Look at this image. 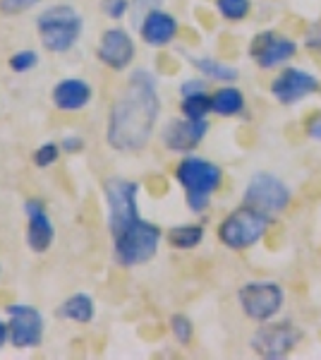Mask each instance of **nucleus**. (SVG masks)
Wrapping results in <instances>:
<instances>
[{
    "label": "nucleus",
    "instance_id": "obj_1",
    "mask_svg": "<svg viewBox=\"0 0 321 360\" xmlns=\"http://www.w3.org/2000/svg\"><path fill=\"white\" fill-rule=\"evenodd\" d=\"M161 115V96L156 77L149 70H134L125 91L115 98L108 113L106 142L115 152H139L149 144Z\"/></svg>",
    "mask_w": 321,
    "mask_h": 360
},
{
    "label": "nucleus",
    "instance_id": "obj_2",
    "mask_svg": "<svg viewBox=\"0 0 321 360\" xmlns=\"http://www.w3.org/2000/svg\"><path fill=\"white\" fill-rule=\"evenodd\" d=\"M175 180L185 190V200L192 214H204L211 205V197L223 183V171L214 161L202 156H185L175 166Z\"/></svg>",
    "mask_w": 321,
    "mask_h": 360
},
{
    "label": "nucleus",
    "instance_id": "obj_3",
    "mask_svg": "<svg viewBox=\"0 0 321 360\" xmlns=\"http://www.w3.org/2000/svg\"><path fill=\"white\" fill-rule=\"evenodd\" d=\"M37 32L48 53H67L77 46L81 32H84V20L72 5H51L44 8L37 17Z\"/></svg>",
    "mask_w": 321,
    "mask_h": 360
},
{
    "label": "nucleus",
    "instance_id": "obj_4",
    "mask_svg": "<svg viewBox=\"0 0 321 360\" xmlns=\"http://www.w3.org/2000/svg\"><path fill=\"white\" fill-rule=\"evenodd\" d=\"M161 229L139 217L137 221L113 236V257L125 269L147 264L156 257L161 245Z\"/></svg>",
    "mask_w": 321,
    "mask_h": 360
},
{
    "label": "nucleus",
    "instance_id": "obj_5",
    "mask_svg": "<svg viewBox=\"0 0 321 360\" xmlns=\"http://www.w3.org/2000/svg\"><path fill=\"white\" fill-rule=\"evenodd\" d=\"M271 217L259 209L244 205L237 207L218 226V240L230 250H247L266 236Z\"/></svg>",
    "mask_w": 321,
    "mask_h": 360
},
{
    "label": "nucleus",
    "instance_id": "obj_6",
    "mask_svg": "<svg viewBox=\"0 0 321 360\" xmlns=\"http://www.w3.org/2000/svg\"><path fill=\"white\" fill-rule=\"evenodd\" d=\"M103 197L108 207V231L110 236L120 233L139 219V185L127 178H108L103 183Z\"/></svg>",
    "mask_w": 321,
    "mask_h": 360
},
{
    "label": "nucleus",
    "instance_id": "obj_7",
    "mask_svg": "<svg viewBox=\"0 0 321 360\" xmlns=\"http://www.w3.org/2000/svg\"><path fill=\"white\" fill-rule=\"evenodd\" d=\"M244 205L259 209V212L276 217L283 214L290 205V190L281 178L273 173H254L244 190Z\"/></svg>",
    "mask_w": 321,
    "mask_h": 360
},
{
    "label": "nucleus",
    "instance_id": "obj_8",
    "mask_svg": "<svg viewBox=\"0 0 321 360\" xmlns=\"http://www.w3.org/2000/svg\"><path fill=\"white\" fill-rule=\"evenodd\" d=\"M5 315H8L10 327V344L20 348V351L41 346L46 332V319L37 307L27 303H10L5 307Z\"/></svg>",
    "mask_w": 321,
    "mask_h": 360
},
{
    "label": "nucleus",
    "instance_id": "obj_9",
    "mask_svg": "<svg viewBox=\"0 0 321 360\" xmlns=\"http://www.w3.org/2000/svg\"><path fill=\"white\" fill-rule=\"evenodd\" d=\"M237 300H240L242 312L249 319H254V322H268V319L281 312L285 293L273 281H254L240 288Z\"/></svg>",
    "mask_w": 321,
    "mask_h": 360
},
{
    "label": "nucleus",
    "instance_id": "obj_10",
    "mask_svg": "<svg viewBox=\"0 0 321 360\" xmlns=\"http://www.w3.org/2000/svg\"><path fill=\"white\" fill-rule=\"evenodd\" d=\"M302 332L293 327L290 322L281 324H264L254 336H252V351L259 358L266 360H278L285 358L293 348L300 344Z\"/></svg>",
    "mask_w": 321,
    "mask_h": 360
},
{
    "label": "nucleus",
    "instance_id": "obj_11",
    "mask_svg": "<svg viewBox=\"0 0 321 360\" xmlns=\"http://www.w3.org/2000/svg\"><path fill=\"white\" fill-rule=\"evenodd\" d=\"M134 56H137V46H134L132 37L122 27H110L98 39L96 58L106 68L115 70V72H122V70L130 68Z\"/></svg>",
    "mask_w": 321,
    "mask_h": 360
},
{
    "label": "nucleus",
    "instance_id": "obj_12",
    "mask_svg": "<svg viewBox=\"0 0 321 360\" xmlns=\"http://www.w3.org/2000/svg\"><path fill=\"white\" fill-rule=\"evenodd\" d=\"M314 91H319V79L300 68L281 70V75L271 82V94L283 106H293L302 98L312 96Z\"/></svg>",
    "mask_w": 321,
    "mask_h": 360
},
{
    "label": "nucleus",
    "instance_id": "obj_13",
    "mask_svg": "<svg viewBox=\"0 0 321 360\" xmlns=\"http://www.w3.org/2000/svg\"><path fill=\"white\" fill-rule=\"evenodd\" d=\"M297 53V44L293 39H285L276 32H261L254 37L252 46H249V56L254 58V63L264 70L278 68L283 63L293 60Z\"/></svg>",
    "mask_w": 321,
    "mask_h": 360
},
{
    "label": "nucleus",
    "instance_id": "obj_14",
    "mask_svg": "<svg viewBox=\"0 0 321 360\" xmlns=\"http://www.w3.org/2000/svg\"><path fill=\"white\" fill-rule=\"evenodd\" d=\"M25 217H27V245L32 252L44 255L48 252L55 243V226L46 212L44 202L32 197L25 202Z\"/></svg>",
    "mask_w": 321,
    "mask_h": 360
},
{
    "label": "nucleus",
    "instance_id": "obj_15",
    "mask_svg": "<svg viewBox=\"0 0 321 360\" xmlns=\"http://www.w3.org/2000/svg\"><path fill=\"white\" fill-rule=\"evenodd\" d=\"M209 132V120H192V118H175L166 127H163V144L171 152L188 154L202 144V139Z\"/></svg>",
    "mask_w": 321,
    "mask_h": 360
},
{
    "label": "nucleus",
    "instance_id": "obj_16",
    "mask_svg": "<svg viewBox=\"0 0 321 360\" xmlns=\"http://www.w3.org/2000/svg\"><path fill=\"white\" fill-rule=\"evenodd\" d=\"M139 34L149 49H166L178 37V20L163 8H154L139 20Z\"/></svg>",
    "mask_w": 321,
    "mask_h": 360
},
{
    "label": "nucleus",
    "instance_id": "obj_17",
    "mask_svg": "<svg viewBox=\"0 0 321 360\" xmlns=\"http://www.w3.org/2000/svg\"><path fill=\"white\" fill-rule=\"evenodd\" d=\"M91 96H94V89L86 79L81 77H65L60 79L55 86H53V106L58 111H65V113H74V111H81L91 103Z\"/></svg>",
    "mask_w": 321,
    "mask_h": 360
},
{
    "label": "nucleus",
    "instance_id": "obj_18",
    "mask_svg": "<svg viewBox=\"0 0 321 360\" xmlns=\"http://www.w3.org/2000/svg\"><path fill=\"white\" fill-rule=\"evenodd\" d=\"M96 315L94 298L89 293H72L58 305V317L74 324H89Z\"/></svg>",
    "mask_w": 321,
    "mask_h": 360
},
{
    "label": "nucleus",
    "instance_id": "obj_19",
    "mask_svg": "<svg viewBox=\"0 0 321 360\" xmlns=\"http://www.w3.org/2000/svg\"><path fill=\"white\" fill-rule=\"evenodd\" d=\"M211 103L216 115L232 118V115H240L244 111V94L237 86H221L211 96Z\"/></svg>",
    "mask_w": 321,
    "mask_h": 360
},
{
    "label": "nucleus",
    "instance_id": "obj_20",
    "mask_svg": "<svg viewBox=\"0 0 321 360\" xmlns=\"http://www.w3.org/2000/svg\"><path fill=\"white\" fill-rule=\"evenodd\" d=\"M195 68L199 70L207 79H214V82H235L237 77H240V72H237V68L228 65L223 60H214V58H195Z\"/></svg>",
    "mask_w": 321,
    "mask_h": 360
},
{
    "label": "nucleus",
    "instance_id": "obj_21",
    "mask_svg": "<svg viewBox=\"0 0 321 360\" xmlns=\"http://www.w3.org/2000/svg\"><path fill=\"white\" fill-rule=\"evenodd\" d=\"M168 243L178 250H195L204 240V226L202 224H180L168 231Z\"/></svg>",
    "mask_w": 321,
    "mask_h": 360
},
{
    "label": "nucleus",
    "instance_id": "obj_22",
    "mask_svg": "<svg viewBox=\"0 0 321 360\" xmlns=\"http://www.w3.org/2000/svg\"><path fill=\"white\" fill-rule=\"evenodd\" d=\"M180 111H183L185 118H192V120L207 118L209 113H214L211 96H207V91H204V94H195V96H183Z\"/></svg>",
    "mask_w": 321,
    "mask_h": 360
},
{
    "label": "nucleus",
    "instance_id": "obj_23",
    "mask_svg": "<svg viewBox=\"0 0 321 360\" xmlns=\"http://www.w3.org/2000/svg\"><path fill=\"white\" fill-rule=\"evenodd\" d=\"M216 10L228 22H242L252 10L249 0H216Z\"/></svg>",
    "mask_w": 321,
    "mask_h": 360
},
{
    "label": "nucleus",
    "instance_id": "obj_24",
    "mask_svg": "<svg viewBox=\"0 0 321 360\" xmlns=\"http://www.w3.org/2000/svg\"><path fill=\"white\" fill-rule=\"evenodd\" d=\"M171 334L175 336L180 346H190L192 344V336H195V324L188 315L178 312V315L171 317Z\"/></svg>",
    "mask_w": 321,
    "mask_h": 360
},
{
    "label": "nucleus",
    "instance_id": "obj_25",
    "mask_svg": "<svg viewBox=\"0 0 321 360\" xmlns=\"http://www.w3.org/2000/svg\"><path fill=\"white\" fill-rule=\"evenodd\" d=\"M37 65H39V53L34 49H22V51H17V53L10 56V70L17 75L32 72Z\"/></svg>",
    "mask_w": 321,
    "mask_h": 360
},
{
    "label": "nucleus",
    "instance_id": "obj_26",
    "mask_svg": "<svg viewBox=\"0 0 321 360\" xmlns=\"http://www.w3.org/2000/svg\"><path fill=\"white\" fill-rule=\"evenodd\" d=\"M60 152H63V149L58 147L55 142H44V144H39V147H37L32 161H34V166H39V168H48V166H53L58 159H60Z\"/></svg>",
    "mask_w": 321,
    "mask_h": 360
},
{
    "label": "nucleus",
    "instance_id": "obj_27",
    "mask_svg": "<svg viewBox=\"0 0 321 360\" xmlns=\"http://www.w3.org/2000/svg\"><path fill=\"white\" fill-rule=\"evenodd\" d=\"M101 10L108 20H122L132 10V0H101Z\"/></svg>",
    "mask_w": 321,
    "mask_h": 360
},
{
    "label": "nucleus",
    "instance_id": "obj_28",
    "mask_svg": "<svg viewBox=\"0 0 321 360\" xmlns=\"http://www.w3.org/2000/svg\"><path fill=\"white\" fill-rule=\"evenodd\" d=\"M41 0H0V13L3 15H22L27 10L37 8Z\"/></svg>",
    "mask_w": 321,
    "mask_h": 360
},
{
    "label": "nucleus",
    "instance_id": "obj_29",
    "mask_svg": "<svg viewBox=\"0 0 321 360\" xmlns=\"http://www.w3.org/2000/svg\"><path fill=\"white\" fill-rule=\"evenodd\" d=\"M204 91H207L204 79H185L180 84V96H195V94H204Z\"/></svg>",
    "mask_w": 321,
    "mask_h": 360
},
{
    "label": "nucleus",
    "instance_id": "obj_30",
    "mask_svg": "<svg viewBox=\"0 0 321 360\" xmlns=\"http://www.w3.org/2000/svg\"><path fill=\"white\" fill-rule=\"evenodd\" d=\"M161 5H163V0H132V10H134V15H137V22L142 20L149 10L161 8Z\"/></svg>",
    "mask_w": 321,
    "mask_h": 360
},
{
    "label": "nucleus",
    "instance_id": "obj_31",
    "mask_svg": "<svg viewBox=\"0 0 321 360\" xmlns=\"http://www.w3.org/2000/svg\"><path fill=\"white\" fill-rule=\"evenodd\" d=\"M305 46L312 51H321V22L309 27V32L305 34Z\"/></svg>",
    "mask_w": 321,
    "mask_h": 360
},
{
    "label": "nucleus",
    "instance_id": "obj_32",
    "mask_svg": "<svg viewBox=\"0 0 321 360\" xmlns=\"http://www.w3.org/2000/svg\"><path fill=\"white\" fill-rule=\"evenodd\" d=\"M60 149H63L65 154H79L81 149H84V139L77 137V135H70V137L63 139Z\"/></svg>",
    "mask_w": 321,
    "mask_h": 360
},
{
    "label": "nucleus",
    "instance_id": "obj_33",
    "mask_svg": "<svg viewBox=\"0 0 321 360\" xmlns=\"http://www.w3.org/2000/svg\"><path fill=\"white\" fill-rule=\"evenodd\" d=\"M307 137L314 139V142H321V113L312 115L307 123Z\"/></svg>",
    "mask_w": 321,
    "mask_h": 360
},
{
    "label": "nucleus",
    "instance_id": "obj_34",
    "mask_svg": "<svg viewBox=\"0 0 321 360\" xmlns=\"http://www.w3.org/2000/svg\"><path fill=\"white\" fill-rule=\"evenodd\" d=\"M8 341H10V327L5 322H0V351H3Z\"/></svg>",
    "mask_w": 321,
    "mask_h": 360
}]
</instances>
